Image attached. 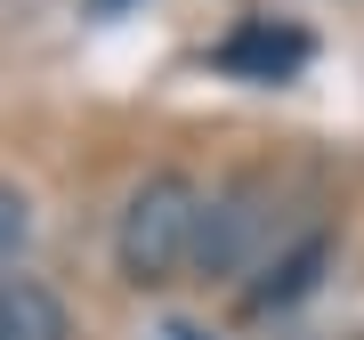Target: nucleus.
Here are the masks:
<instances>
[{
  "label": "nucleus",
  "instance_id": "1",
  "mask_svg": "<svg viewBox=\"0 0 364 340\" xmlns=\"http://www.w3.org/2000/svg\"><path fill=\"white\" fill-rule=\"evenodd\" d=\"M195 227H203V186L186 170H146L114 219V275L130 292H162L195 267Z\"/></svg>",
  "mask_w": 364,
  "mask_h": 340
},
{
  "label": "nucleus",
  "instance_id": "2",
  "mask_svg": "<svg viewBox=\"0 0 364 340\" xmlns=\"http://www.w3.org/2000/svg\"><path fill=\"white\" fill-rule=\"evenodd\" d=\"M275 243V179L267 170H235L227 186L203 195V227H195V267L203 284H227V275L259 267Z\"/></svg>",
  "mask_w": 364,
  "mask_h": 340
},
{
  "label": "nucleus",
  "instance_id": "3",
  "mask_svg": "<svg viewBox=\"0 0 364 340\" xmlns=\"http://www.w3.org/2000/svg\"><path fill=\"white\" fill-rule=\"evenodd\" d=\"M324 267H332V227H308V235H291L284 251H267L259 267V284L243 292V308L251 316H284V308H299L316 284H324Z\"/></svg>",
  "mask_w": 364,
  "mask_h": 340
},
{
  "label": "nucleus",
  "instance_id": "4",
  "mask_svg": "<svg viewBox=\"0 0 364 340\" xmlns=\"http://www.w3.org/2000/svg\"><path fill=\"white\" fill-rule=\"evenodd\" d=\"M308 49H316V41L299 33V25L251 16V25H235V33H227L210 57H219V73H235V81H259V90H267V81H291L299 65H308Z\"/></svg>",
  "mask_w": 364,
  "mask_h": 340
},
{
  "label": "nucleus",
  "instance_id": "5",
  "mask_svg": "<svg viewBox=\"0 0 364 340\" xmlns=\"http://www.w3.org/2000/svg\"><path fill=\"white\" fill-rule=\"evenodd\" d=\"M0 340H73V308L41 275H0Z\"/></svg>",
  "mask_w": 364,
  "mask_h": 340
},
{
  "label": "nucleus",
  "instance_id": "6",
  "mask_svg": "<svg viewBox=\"0 0 364 340\" xmlns=\"http://www.w3.org/2000/svg\"><path fill=\"white\" fill-rule=\"evenodd\" d=\"M33 251V195L16 179H0V267H16Z\"/></svg>",
  "mask_w": 364,
  "mask_h": 340
},
{
  "label": "nucleus",
  "instance_id": "7",
  "mask_svg": "<svg viewBox=\"0 0 364 340\" xmlns=\"http://www.w3.org/2000/svg\"><path fill=\"white\" fill-rule=\"evenodd\" d=\"M170 340H203V332H195V324H170Z\"/></svg>",
  "mask_w": 364,
  "mask_h": 340
}]
</instances>
